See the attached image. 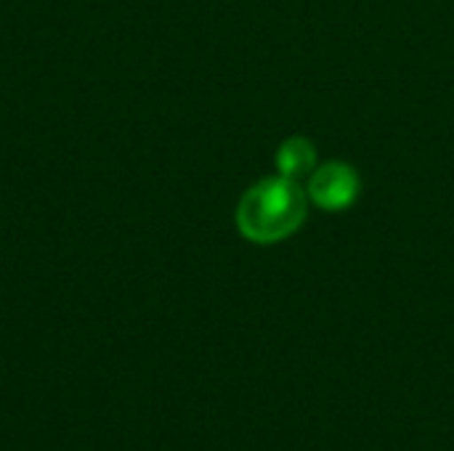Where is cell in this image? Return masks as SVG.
<instances>
[{
	"mask_svg": "<svg viewBox=\"0 0 454 451\" xmlns=\"http://www.w3.org/2000/svg\"><path fill=\"white\" fill-rule=\"evenodd\" d=\"M306 194L317 207L330 210V213H340V210H348L359 199L362 181H359V173L351 165H346V162H325L309 175Z\"/></svg>",
	"mask_w": 454,
	"mask_h": 451,
	"instance_id": "7a4b0ae2",
	"label": "cell"
},
{
	"mask_svg": "<svg viewBox=\"0 0 454 451\" xmlns=\"http://www.w3.org/2000/svg\"><path fill=\"white\" fill-rule=\"evenodd\" d=\"M317 170V146L303 138L293 136L277 149V173L290 178V181H303Z\"/></svg>",
	"mask_w": 454,
	"mask_h": 451,
	"instance_id": "3957f363",
	"label": "cell"
},
{
	"mask_svg": "<svg viewBox=\"0 0 454 451\" xmlns=\"http://www.w3.org/2000/svg\"><path fill=\"white\" fill-rule=\"evenodd\" d=\"M309 213V194L298 181L271 175L250 186L237 205V229L253 245H277L293 237Z\"/></svg>",
	"mask_w": 454,
	"mask_h": 451,
	"instance_id": "6da1fadb",
	"label": "cell"
}]
</instances>
